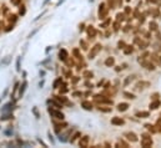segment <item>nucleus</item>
I'll use <instances>...</instances> for the list:
<instances>
[{
	"mask_svg": "<svg viewBox=\"0 0 161 148\" xmlns=\"http://www.w3.org/2000/svg\"><path fill=\"white\" fill-rule=\"evenodd\" d=\"M63 85V80H61V77H59L57 80H55V82H54V88H59V86Z\"/></svg>",
	"mask_w": 161,
	"mask_h": 148,
	"instance_id": "nucleus-27",
	"label": "nucleus"
},
{
	"mask_svg": "<svg viewBox=\"0 0 161 148\" xmlns=\"http://www.w3.org/2000/svg\"><path fill=\"white\" fill-rule=\"evenodd\" d=\"M128 108H129V105H128V103H125V102L119 103V105H118V111H120V112H125Z\"/></svg>",
	"mask_w": 161,
	"mask_h": 148,
	"instance_id": "nucleus-20",
	"label": "nucleus"
},
{
	"mask_svg": "<svg viewBox=\"0 0 161 148\" xmlns=\"http://www.w3.org/2000/svg\"><path fill=\"white\" fill-rule=\"evenodd\" d=\"M122 50H124V54H125V55H130V54H132V51H134L132 46H130V45H126Z\"/></svg>",
	"mask_w": 161,
	"mask_h": 148,
	"instance_id": "nucleus-25",
	"label": "nucleus"
},
{
	"mask_svg": "<svg viewBox=\"0 0 161 148\" xmlns=\"http://www.w3.org/2000/svg\"><path fill=\"white\" fill-rule=\"evenodd\" d=\"M16 19H18V16L14 15V14L9 16V21H10V23H11V21H13V23H15V21H16Z\"/></svg>",
	"mask_w": 161,
	"mask_h": 148,
	"instance_id": "nucleus-37",
	"label": "nucleus"
},
{
	"mask_svg": "<svg viewBox=\"0 0 161 148\" xmlns=\"http://www.w3.org/2000/svg\"><path fill=\"white\" fill-rule=\"evenodd\" d=\"M155 127H156L157 132H160V131H161V118L159 119V121H157V123H156V125H155Z\"/></svg>",
	"mask_w": 161,
	"mask_h": 148,
	"instance_id": "nucleus-39",
	"label": "nucleus"
},
{
	"mask_svg": "<svg viewBox=\"0 0 161 148\" xmlns=\"http://www.w3.org/2000/svg\"><path fill=\"white\" fill-rule=\"evenodd\" d=\"M149 1H151V3H156L157 0H149Z\"/></svg>",
	"mask_w": 161,
	"mask_h": 148,
	"instance_id": "nucleus-46",
	"label": "nucleus"
},
{
	"mask_svg": "<svg viewBox=\"0 0 161 148\" xmlns=\"http://www.w3.org/2000/svg\"><path fill=\"white\" fill-rule=\"evenodd\" d=\"M54 125H55V131H56L57 133H59L61 129H64L65 127L67 126V123H65V122H63V123H56V122H54Z\"/></svg>",
	"mask_w": 161,
	"mask_h": 148,
	"instance_id": "nucleus-17",
	"label": "nucleus"
},
{
	"mask_svg": "<svg viewBox=\"0 0 161 148\" xmlns=\"http://www.w3.org/2000/svg\"><path fill=\"white\" fill-rule=\"evenodd\" d=\"M135 116L139 117V118H146V117L150 116V113L149 112H145V111H141V112H138Z\"/></svg>",
	"mask_w": 161,
	"mask_h": 148,
	"instance_id": "nucleus-23",
	"label": "nucleus"
},
{
	"mask_svg": "<svg viewBox=\"0 0 161 148\" xmlns=\"http://www.w3.org/2000/svg\"><path fill=\"white\" fill-rule=\"evenodd\" d=\"M131 13V9L129 8V6H126V9H125V15H128V14Z\"/></svg>",
	"mask_w": 161,
	"mask_h": 148,
	"instance_id": "nucleus-44",
	"label": "nucleus"
},
{
	"mask_svg": "<svg viewBox=\"0 0 161 148\" xmlns=\"http://www.w3.org/2000/svg\"><path fill=\"white\" fill-rule=\"evenodd\" d=\"M150 57H151L150 60H151L154 64H157L159 66H161V56H160V55H157V54H151V55H150Z\"/></svg>",
	"mask_w": 161,
	"mask_h": 148,
	"instance_id": "nucleus-11",
	"label": "nucleus"
},
{
	"mask_svg": "<svg viewBox=\"0 0 161 148\" xmlns=\"http://www.w3.org/2000/svg\"><path fill=\"white\" fill-rule=\"evenodd\" d=\"M135 44H138V45L140 46V49H145V47L147 46V42L144 40H140L139 37H135Z\"/></svg>",
	"mask_w": 161,
	"mask_h": 148,
	"instance_id": "nucleus-18",
	"label": "nucleus"
},
{
	"mask_svg": "<svg viewBox=\"0 0 161 148\" xmlns=\"http://www.w3.org/2000/svg\"><path fill=\"white\" fill-rule=\"evenodd\" d=\"M149 85H150L149 82H144V81H141V82H138V84H136L135 88H136V90H144V88H146Z\"/></svg>",
	"mask_w": 161,
	"mask_h": 148,
	"instance_id": "nucleus-16",
	"label": "nucleus"
},
{
	"mask_svg": "<svg viewBox=\"0 0 161 148\" xmlns=\"http://www.w3.org/2000/svg\"><path fill=\"white\" fill-rule=\"evenodd\" d=\"M79 136H80V132H76V133H75V135L73 136V138H71V139H70V142H71V143H73V142H74V141H75V139H76V138H79Z\"/></svg>",
	"mask_w": 161,
	"mask_h": 148,
	"instance_id": "nucleus-40",
	"label": "nucleus"
},
{
	"mask_svg": "<svg viewBox=\"0 0 161 148\" xmlns=\"http://www.w3.org/2000/svg\"><path fill=\"white\" fill-rule=\"evenodd\" d=\"M111 123L114 126H122L125 123V121L121 117H114V118H111Z\"/></svg>",
	"mask_w": 161,
	"mask_h": 148,
	"instance_id": "nucleus-12",
	"label": "nucleus"
},
{
	"mask_svg": "<svg viewBox=\"0 0 161 148\" xmlns=\"http://www.w3.org/2000/svg\"><path fill=\"white\" fill-rule=\"evenodd\" d=\"M83 76L86 78V80H90V78H92V76H94V72L92 71H84V74H83Z\"/></svg>",
	"mask_w": 161,
	"mask_h": 148,
	"instance_id": "nucleus-24",
	"label": "nucleus"
},
{
	"mask_svg": "<svg viewBox=\"0 0 161 148\" xmlns=\"http://www.w3.org/2000/svg\"><path fill=\"white\" fill-rule=\"evenodd\" d=\"M141 146L144 148H149L152 146V138L149 135H142L141 136Z\"/></svg>",
	"mask_w": 161,
	"mask_h": 148,
	"instance_id": "nucleus-6",
	"label": "nucleus"
},
{
	"mask_svg": "<svg viewBox=\"0 0 161 148\" xmlns=\"http://www.w3.org/2000/svg\"><path fill=\"white\" fill-rule=\"evenodd\" d=\"M126 1H130V0H126Z\"/></svg>",
	"mask_w": 161,
	"mask_h": 148,
	"instance_id": "nucleus-47",
	"label": "nucleus"
},
{
	"mask_svg": "<svg viewBox=\"0 0 161 148\" xmlns=\"http://www.w3.org/2000/svg\"><path fill=\"white\" fill-rule=\"evenodd\" d=\"M89 141H90V138H89V136H84V137H81L80 141H79V146L80 147H84V148H86L89 146Z\"/></svg>",
	"mask_w": 161,
	"mask_h": 148,
	"instance_id": "nucleus-10",
	"label": "nucleus"
},
{
	"mask_svg": "<svg viewBox=\"0 0 161 148\" xmlns=\"http://www.w3.org/2000/svg\"><path fill=\"white\" fill-rule=\"evenodd\" d=\"M59 58L61 61H66L67 58H69V54H67V51L65 49H61L59 51Z\"/></svg>",
	"mask_w": 161,
	"mask_h": 148,
	"instance_id": "nucleus-13",
	"label": "nucleus"
},
{
	"mask_svg": "<svg viewBox=\"0 0 161 148\" xmlns=\"http://www.w3.org/2000/svg\"><path fill=\"white\" fill-rule=\"evenodd\" d=\"M25 87H26V82H24V84H23V86H21V87H20V91H19V95H20V96H23L24 91H25Z\"/></svg>",
	"mask_w": 161,
	"mask_h": 148,
	"instance_id": "nucleus-36",
	"label": "nucleus"
},
{
	"mask_svg": "<svg viewBox=\"0 0 161 148\" xmlns=\"http://www.w3.org/2000/svg\"><path fill=\"white\" fill-rule=\"evenodd\" d=\"M81 107L84 110H86V111H91L92 110V103L90 101H83L81 102Z\"/></svg>",
	"mask_w": 161,
	"mask_h": 148,
	"instance_id": "nucleus-15",
	"label": "nucleus"
},
{
	"mask_svg": "<svg viewBox=\"0 0 161 148\" xmlns=\"http://www.w3.org/2000/svg\"><path fill=\"white\" fill-rule=\"evenodd\" d=\"M150 30H151V31H157V24L155 21L150 23Z\"/></svg>",
	"mask_w": 161,
	"mask_h": 148,
	"instance_id": "nucleus-32",
	"label": "nucleus"
},
{
	"mask_svg": "<svg viewBox=\"0 0 161 148\" xmlns=\"http://www.w3.org/2000/svg\"><path fill=\"white\" fill-rule=\"evenodd\" d=\"M160 105H161V101H160V100H154V101L150 103L149 107H150V110H156Z\"/></svg>",
	"mask_w": 161,
	"mask_h": 148,
	"instance_id": "nucleus-19",
	"label": "nucleus"
},
{
	"mask_svg": "<svg viewBox=\"0 0 161 148\" xmlns=\"http://www.w3.org/2000/svg\"><path fill=\"white\" fill-rule=\"evenodd\" d=\"M54 98H56L57 101H59L60 103H63V105H69L70 106V102H69V100H67L66 97H64V96H54Z\"/></svg>",
	"mask_w": 161,
	"mask_h": 148,
	"instance_id": "nucleus-14",
	"label": "nucleus"
},
{
	"mask_svg": "<svg viewBox=\"0 0 161 148\" xmlns=\"http://www.w3.org/2000/svg\"><path fill=\"white\" fill-rule=\"evenodd\" d=\"M114 65H115V58L114 57H108L105 60V66L111 67V66H114Z\"/></svg>",
	"mask_w": 161,
	"mask_h": 148,
	"instance_id": "nucleus-21",
	"label": "nucleus"
},
{
	"mask_svg": "<svg viewBox=\"0 0 161 148\" xmlns=\"http://www.w3.org/2000/svg\"><path fill=\"white\" fill-rule=\"evenodd\" d=\"M111 23V20L110 19H108V20H105V21H102L101 24H100V27H104V29H106V27L109 26V24Z\"/></svg>",
	"mask_w": 161,
	"mask_h": 148,
	"instance_id": "nucleus-31",
	"label": "nucleus"
},
{
	"mask_svg": "<svg viewBox=\"0 0 161 148\" xmlns=\"http://www.w3.org/2000/svg\"><path fill=\"white\" fill-rule=\"evenodd\" d=\"M109 5L106 4V3H101L100 5H99V11H98V15H99V19L100 20H104L106 19V16H108L109 14Z\"/></svg>",
	"mask_w": 161,
	"mask_h": 148,
	"instance_id": "nucleus-1",
	"label": "nucleus"
},
{
	"mask_svg": "<svg viewBox=\"0 0 161 148\" xmlns=\"http://www.w3.org/2000/svg\"><path fill=\"white\" fill-rule=\"evenodd\" d=\"M80 46L83 47V50H88V49H89L88 42H86V41H84V40H81V41H80Z\"/></svg>",
	"mask_w": 161,
	"mask_h": 148,
	"instance_id": "nucleus-33",
	"label": "nucleus"
},
{
	"mask_svg": "<svg viewBox=\"0 0 161 148\" xmlns=\"http://www.w3.org/2000/svg\"><path fill=\"white\" fill-rule=\"evenodd\" d=\"M134 80H135V75H132V76H128V78H126L125 82H124V85H125V86H128V85L130 84V82L134 81Z\"/></svg>",
	"mask_w": 161,
	"mask_h": 148,
	"instance_id": "nucleus-29",
	"label": "nucleus"
},
{
	"mask_svg": "<svg viewBox=\"0 0 161 148\" xmlns=\"http://www.w3.org/2000/svg\"><path fill=\"white\" fill-rule=\"evenodd\" d=\"M73 54H74V56L77 58V60H80L81 62H84V60H83V56L80 55V52H79V49H74L73 50Z\"/></svg>",
	"mask_w": 161,
	"mask_h": 148,
	"instance_id": "nucleus-22",
	"label": "nucleus"
},
{
	"mask_svg": "<svg viewBox=\"0 0 161 148\" xmlns=\"http://www.w3.org/2000/svg\"><path fill=\"white\" fill-rule=\"evenodd\" d=\"M160 117H161V116H160Z\"/></svg>",
	"mask_w": 161,
	"mask_h": 148,
	"instance_id": "nucleus-48",
	"label": "nucleus"
},
{
	"mask_svg": "<svg viewBox=\"0 0 161 148\" xmlns=\"http://www.w3.org/2000/svg\"><path fill=\"white\" fill-rule=\"evenodd\" d=\"M116 20H118V21H122V20H125V13H119L118 15H116Z\"/></svg>",
	"mask_w": 161,
	"mask_h": 148,
	"instance_id": "nucleus-28",
	"label": "nucleus"
},
{
	"mask_svg": "<svg viewBox=\"0 0 161 148\" xmlns=\"http://www.w3.org/2000/svg\"><path fill=\"white\" fill-rule=\"evenodd\" d=\"M101 50H102V45H101V44H95L94 47H91V50L89 51V58H90V60L95 58Z\"/></svg>",
	"mask_w": 161,
	"mask_h": 148,
	"instance_id": "nucleus-3",
	"label": "nucleus"
},
{
	"mask_svg": "<svg viewBox=\"0 0 161 148\" xmlns=\"http://www.w3.org/2000/svg\"><path fill=\"white\" fill-rule=\"evenodd\" d=\"M19 14H20V15H24V14H25V6H20Z\"/></svg>",
	"mask_w": 161,
	"mask_h": 148,
	"instance_id": "nucleus-42",
	"label": "nucleus"
},
{
	"mask_svg": "<svg viewBox=\"0 0 161 148\" xmlns=\"http://www.w3.org/2000/svg\"><path fill=\"white\" fill-rule=\"evenodd\" d=\"M94 101L96 103H99V105H112V100L105 97L104 95H95Z\"/></svg>",
	"mask_w": 161,
	"mask_h": 148,
	"instance_id": "nucleus-2",
	"label": "nucleus"
},
{
	"mask_svg": "<svg viewBox=\"0 0 161 148\" xmlns=\"http://www.w3.org/2000/svg\"><path fill=\"white\" fill-rule=\"evenodd\" d=\"M124 96L126 98H130V100H134L135 98V95L134 94H130V92H124Z\"/></svg>",
	"mask_w": 161,
	"mask_h": 148,
	"instance_id": "nucleus-34",
	"label": "nucleus"
},
{
	"mask_svg": "<svg viewBox=\"0 0 161 148\" xmlns=\"http://www.w3.org/2000/svg\"><path fill=\"white\" fill-rule=\"evenodd\" d=\"M124 137L128 141H130V142H138V139H139L138 136H136L134 132H125L124 133Z\"/></svg>",
	"mask_w": 161,
	"mask_h": 148,
	"instance_id": "nucleus-7",
	"label": "nucleus"
},
{
	"mask_svg": "<svg viewBox=\"0 0 161 148\" xmlns=\"http://www.w3.org/2000/svg\"><path fill=\"white\" fill-rule=\"evenodd\" d=\"M119 29H120V21H118V20H116V21L114 23V30H115V31H118Z\"/></svg>",
	"mask_w": 161,
	"mask_h": 148,
	"instance_id": "nucleus-38",
	"label": "nucleus"
},
{
	"mask_svg": "<svg viewBox=\"0 0 161 148\" xmlns=\"http://www.w3.org/2000/svg\"><path fill=\"white\" fill-rule=\"evenodd\" d=\"M99 111H101V112H110L111 111V107H109V108H105L104 106H100V107H98Z\"/></svg>",
	"mask_w": 161,
	"mask_h": 148,
	"instance_id": "nucleus-35",
	"label": "nucleus"
},
{
	"mask_svg": "<svg viewBox=\"0 0 161 148\" xmlns=\"http://www.w3.org/2000/svg\"><path fill=\"white\" fill-rule=\"evenodd\" d=\"M145 127H146V129H149L151 133H155V132H157V129L155 128V126H154V125H150V123H146V125H145Z\"/></svg>",
	"mask_w": 161,
	"mask_h": 148,
	"instance_id": "nucleus-26",
	"label": "nucleus"
},
{
	"mask_svg": "<svg viewBox=\"0 0 161 148\" xmlns=\"http://www.w3.org/2000/svg\"><path fill=\"white\" fill-rule=\"evenodd\" d=\"M126 45H125V42L124 41H119V49H124Z\"/></svg>",
	"mask_w": 161,
	"mask_h": 148,
	"instance_id": "nucleus-43",
	"label": "nucleus"
},
{
	"mask_svg": "<svg viewBox=\"0 0 161 148\" xmlns=\"http://www.w3.org/2000/svg\"><path fill=\"white\" fill-rule=\"evenodd\" d=\"M86 31H88V36L90 37V39H94L95 36H96V34H98V31H96V29H95L94 26H88V29H86Z\"/></svg>",
	"mask_w": 161,
	"mask_h": 148,
	"instance_id": "nucleus-9",
	"label": "nucleus"
},
{
	"mask_svg": "<svg viewBox=\"0 0 161 148\" xmlns=\"http://www.w3.org/2000/svg\"><path fill=\"white\" fill-rule=\"evenodd\" d=\"M73 96H74V97H79V96H83V92H80V91H75V92H73Z\"/></svg>",
	"mask_w": 161,
	"mask_h": 148,
	"instance_id": "nucleus-41",
	"label": "nucleus"
},
{
	"mask_svg": "<svg viewBox=\"0 0 161 148\" xmlns=\"http://www.w3.org/2000/svg\"><path fill=\"white\" fill-rule=\"evenodd\" d=\"M47 112L50 113L51 117H54V118H56V119H60V121H61V119H64V117H65L64 113L61 112L59 108H51V107H49V108H47Z\"/></svg>",
	"mask_w": 161,
	"mask_h": 148,
	"instance_id": "nucleus-4",
	"label": "nucleus"
},
{
	"mask_svg": "<svg viewBox=\"0 0 161 148\" xmlns=\"http://www.w3.org/2000/svg\"><path fill=\"white\" fill-rule=\"evenodd\" d=\"M77 81H79V78H77L76 76H75V77L73 78V82H74V84H76V82H77Z\"/></svg>",
	"mask_w": 161,
	"mask_h": 148,
	"instance_id": "nucleus-45",
	"label": "nucleus"
},
{
	"mask_svg": "<svg viewBox=\"0 0 161 148\" xmlns=\"http://www.w3.org/2000/svg\"><path fill=\"white\" fill-rule=\"evenodd\" d=\"M139 62L142 65V67H145L146 70H149V71H154L155 70V64L152 62L151 60H141V58H139Z\"/></svg>",
	"mask_w": 161,
	"mask_h": 148,
	"instance_id": "nucleus-5",
	"label": "nucleus"
},
{
	"mask_svg": "<svg viewBox=\"0 0 161 148\" xmlns=\"http://www.w3.org/2000/svg\"><path fill=\"white\" fill-rule=\"evenodd\" d=\"M47 105H50V106H54V107H55V108H61V107H63V103H60L59 101H57V100L56 98H53V100H47Z\"/></svg>",
	"mask_w": 161,
	"mask_h": 148,
	"instance_id": "nucleus-8",
	"label": "nucleus"
},
{
	"mask_svg": "<svg viewBox=\"0 0 161 148\" xmlns=\"http://www.w3.org/2000/svg\"><path fill=\"white\" fill-rule=\"evenodd\" d=\"M116 147H124V148H128L129 147V144L124 142V141H119L118 143H116Z\"/></svg>",
	"mask_w": 161,
	"mask_h": 148,
	"instance_id": "nucleus-30",
	"label": "nucleus"
}]
</instances>
